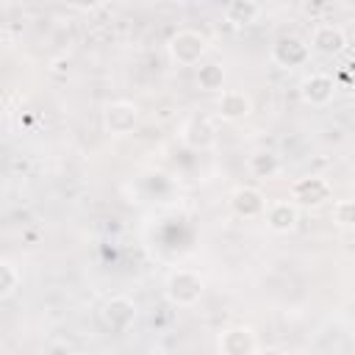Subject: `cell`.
<instances>
[{
    "label": "cell",
    "mask_w": 355,
    "mask_h": 355,
    "mask_svg": "<svg viewBox=\"0 0 355 355\" xmlns=\"http://www.w3.org/2000/svg\"><path fill=\"white\" fill-rule=\"evenodd\" d=\"M164 291H166V300L178 308H191L202 300L205 294V280L197 269H175L166 275V283H164Z\"/></svg>",
    "instance_id": "1"
},
{
    "label": "cell",
    "mask_w": 355,
    "mask_h": 355,
    "mask_svg": "<svg viewBox=\"0 0 355 355\" xmlns=\"http://www.w3.org/2000/svg\"><path fill=\"white\" fill-rule=\"evenodd\" d=\"M166 53L178 67H197L202 61V55L208 53V36L194 28H183V31L172 33Z\"/></svg>",
    "instance_id": "2"
},
{
    "label": "cell",
    "mask_w": 355,
    "mask_h": 355,
    "mask_svg": "<svg viewBox=\"0 0 355 355\" xmlns=\"http://www.w3.org/2000/svg\"><path fill=\"white\" fill-rule=\"evenodd\" d=\"M330 197H333V186L322 175H305V178H297L288 186V200L297 208H319Z\"/></svg>",
    "instance_id": "3"
},
{
    "label": "cell",
    "mask_w": 355,
    "mask_h": 355,
    "mask_svg": "<svg viewBox=\"0 0 355 355\" xmlns=\"http://www.w3.org/2000/svg\"><path fill=\"white\" fill-rule=\"evenodd\" d=\"M178 136L189 150H211L216 144V122L208 114H191L183 119Z\"/></svg>",
    "instance_id": "4"
},
{
    "label": "cell",
    "mask_w": 355,
    "mask_h": 355,
    "mask_svg": "<svg viewBox=\"0 0 355 355\" xmlns=\"http://www.w3.org/2000/svg\"><path fill=\"white\" fill-rule=\"evenodd\" d=\"M136 316H139L136 302H133L130 297H122V294L105 300V305H103V311H100V322H103L105 330H111V333H125V330L136 322Z\"/></svg>",
    "instance_id": "5"
},
{
    "label": "cell",
    "mask_w": 355,
    "mask_h": 355,
    "mask_svg": "<svg viewBox=\"0 0 355 355\" xmlns=\"http://www.w3.org/2000/svg\"><path fill=\"white\" fill-rule=\"evenodd\" d=\"M103 125L111 136H128L139 125V108L128 100H114L103 111Z\"/></svg>",
    "instance_id": "6"
},
{
    "label": "cell",
    "mask_w": 355,
    "mask_h": 355,
    "mask_svg": "<svg viewBox=\"0 0 355 355\" xmlns=\"http://www.w3.org/2000/svg\"><path fill=\"white\" fill-rule=\"evenodd\" d=\"M269 200L263 197V191L258 186H239L230 194V211L239 219H261L266 214Z\"/></svg>",
    "instance_id": "7"
},
{
    "label": "cell",
    "mask_w": 355,
    "mask_h": 355,
    "mask_svg": "<svg viewBox=\"0 0 355 355\" xmlns=\"http://www.w3.org/2000/svg\"><path fill=\"white\" fill-rule=\"evenodd\" d=\"M216 347H219V355H258V338L244 324L225 327L216 338Z\"/></svg>",
    "instance_id": "8"
},
{
    "label": "cell",
    "mask_w": 355,
    "mask_h": 355,
    "mask_svg": "<svg viewBox=\"0 0 355 355\" xmlns=\"http://www.w3.org/2000/svg\"><path fill=\"white\" fill-rule=\"evenodd\" d=\"M300 97H302L308 105L322 108V105L333 103V97H336V80H333L330 75H324V72H311V75L300 83Z\"/></svg>",
    "instance_id": "9"
},
{
    "label": "cell",
    "mask_w": 355,
    "mask_h": 355,
    "mask_svg": "<svg viewBox=\"0 0 355 355\" xmlns=\"http://www.w3.org/2000/svg\"><path fill=\"white\" fill-rule=\"evenodd\" d=\"M263 219H266V227H269L272 233H280V236H283V233H291V230L297 227V222H300V208H297L288 197H283V200H269Z\"/></svg>",
    "instance_id": "10"
},
{
    "label": "cell",
    "mask_w": 355,
    "mask_h": 355,
    "mask_svg": "<svg viewBox=\"0 0 355 355\" xmlns=\"http://www.w3.org/2000/svg\"><path fill=\"white\" fill-rule=\"evenodd\" d=\"M308 58H311V44H305L297 36H280L272 44V61L277 67H286V69L288 67H302Z\"/></svg>",
    "instance_id": "11"
},
{
    "label": "cell",
    "mask_w": 355,
    "mask_h": 355,
    "mask_svg": "<svg viewBox=\"0 0 355 355\" xmlns=\"http://www.w3.org/2000/svg\"><path fill=\"white\" fill-rule=\"evenodd\" d=\"M347 47V33L341 25L333 22H319L311 33V50H316L319 55H338Z\"/></svg>",
    "instance_id": "12"
},
{
    "label": "cell",
    "mask_w": 355,
    "mask_h": 355,
    "mask_svg": "<svg viewBox=\"0 0 355 355\" xmlns=\"http://www.w3.org/2000/svg\"><path fill=\"white\" fill-rule=\"evenodd\" d=\"M216 114L225 122H241L252 114V97L241 89H227L216 100Z\"/></svg>",
    "instance_id": "13"
},
{
    "label": "cell",
    "mask_w": 355,
    "mask_h": 355,
    "mask_svg": "<svg viewBox=\"0 0 355 355\" xmlns=\"http://www.w3.org/2000/svg\"><path fill=\"white\" fill-rule=\"evenodd\" d=\"M247 169H250L252 178L269 180V178H275L283 169V161H280V155L275 150H258V153H252L247 158Z\"/></svg>",
    "instance_id": "14"
},
{
    "label": "cell",
    "mask_w": 355,
    "mask_h": 355,
    "mask_svg": "<svg viewBox=\"0 0 355 355\" xmlns=\"http://www.w3.org/2000/svg\"><path fill=\"white\" fill-rule=\"evenodd\" d=\"M261 3H255V0H233V3H227L225 6V19L230 22V25H236V28H241V25H252L258 17H261Z\"/></svg>",
    "instance_id": "15"
},
{
    "label": "cell",
    "mask_w": 355,
    "mask_h": 355,
    "mask_svg": "<svg viewBox=\"0 0 355 355\" xmlns=\"http://www.w3.org/2000/svg\"><path fill=\"white\" fill-rule=\"evenodd\" d=\"M197 86L202 92H222V86H225V67L216 64V61L200 64L197 67Z\"/></svg>",
    "instance_id": "16"
},
{
    "label": "cell",
    "mask_w": 355,
    "mask_h": 355,
    "mask_svg": "<svg viewBox=\"0 0 355 355\" xmlns=\"http://www.w3.org/2000/svg\"><path fill=\"white\" fill-rule=\"evenodd\" d=\"M19 283H22L19 269H17L8 258H3V261H0V300H8V297L19 288Z\"/></svg>",
    "instance_id": "17"
},
{
    "label": "cell",
    "mask_w": 355,
    "mask_h": 355,
    "mask_svg": "<svg viewBox=\"0 0 355 355\" xmlns=\"http://www.w3.org/2000/svg\"><path fill=\"white\" fill-rule=\"evenodd\" d=\"M333 222L338 227H355V197L336 200V205H333Z\"/></svg>",
    "instance_id": "18"
},
{
    "label": "cell",
    "mask_w": 355,
    "mask_h": 355,
    "mask_svg": "<svg viewBox=\"0 0 355 355\" xmlns=\"http://www.w3.org/2000/svg\"><path fill=\"white\" fill-rule=\"evenodd\" d=\"M261 355H286V352H283V349H263Z\"/></svg>",
    "instance_id": "19"
},
{
    "label": "cell",
    "mask_w": 355,
    "mask_h": 355,
    "mask_svg": "<svg viewBox=\"0 0 355 355\" xmlns=\"http://www.w3.org/2000/svg\"><path fill=\"white\" fill-rule=\"evenodd\" d=\"M349 72H355V61H349Z\"/></svg>",
    "instance_id": "20"
},
{
    "label": "cell",
    "mask_w": 355,
    "mask_h": 355,
    "mask_svg": "<svg viewBox=\"0 0 355 355\" xmlns=\"http://www.w3.org/2000/svg\"><path fill=\"white\" fill-rule=\"evenodd\" d=\"M69 355H92V352H69Z\"/></svg>",
    "instance_id": "21"
}]
</instances>
